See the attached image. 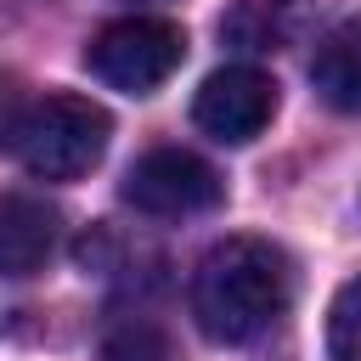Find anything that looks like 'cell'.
<instances>
[{"mask_svg": "<svg viewBox=\"0 0 361 361\" xmlns=\"http://www.w3.org/2000/svg\"><path fill=\"white\" fill-rule=\"evenodd\" d=\"M293 293L288 254L265 237H226L203 254L192 276V316L214 344H248L259 338Z\"/></svg>", "mask_w": 361, "mask_h": 361, "instance_id": "cell-1", "label": "cell"}, {"mask_svg": "<svg viewBox=\"0 0 361 361\" xmlns=\"http://www.w3.org/2000/svg\"><path fill=\"white\" fill-rule=\"evenodd\" d=\"M107 135H113L107 107L90 102V96H73V90H56V96L28 102V107L6 124L11 158H17L28 175H39V180H79L85 169L102 164Z\"/></svg>", "mask_w": 361, "mask_h": 361, "instance_id": "cell-2", "label": "cell"}, {"mask_svg": "<svg viewBox=\"0 0 361 361\" xmlns=\"http://www.w3.org/2000/svg\"><path fill=\"white\" fill-rule=\"evenodd\" d=\"M180 56H186V34L169 17H118L85 45V68L124 96H152L180 68Z\"/></svg>", "mask_w": 361, "mask_h": 361, "instance_id": "cell-3", "label": "cell"}, {"mask_svg": "<svg viewBox=\"0 0 361 361\" xmlns=\"http://www.w3.org/2000/svg\"><path fill=\"white\" fill-rule=\"evenodd\" d=\"M118 197H124L130 209H141V214L175 220V214H203V209H214V203L226 197V180L214 175V164H203V158L186 152V147H152V152H141V158L124 169Z\"/></svg>", "mask_w": 361, "mask_h": 361, "instance_id": "cell-4", "label": "cell"}, {"mask_svg": "<svg viewBox=\"0 0 361 361\" xmlns=\"http://www.w3.org/2000/svg\"><path fill=\"white\" fill-rule=\"evenodd\" d=\"M192 118L220 147H248L276 118V79L265 68H254V62H226L197 85Z\"/></svg>", "mask_w": 361, "mask_h": 361, "instance_id": "cell-5", "label": "cell"}, {"mask_svg": "<svg viewBox=\"0 0 361 361\" xmlns=\"http://www.w3.org/2000/svg\"><path fill=\"white\" fill-rule=\"evenodd\" d=\"M322 0H237L220 17V39L237 51H282L316 23Z\"/></svg>", "mask_w": 361, "mask_h": 361, "instance_id": "cell-6", "label": "cell"}, {"mask_svg": "<svg viewBox=\"0 0 361 361\" xmlns=\"http://www.w3.org/2000/svg\"><path fill=\"white\" fill-rule=\"evenodd\" d=\"M56 243V214L45 197L0 192V276H34Z\"/></svg>", "mask_w": 361, "mask_h": 361, "instance_id": "cell-7", "label": "cell"}, {"mask_svg": "<svg viewBox=\"0 0 361 361\" xmlns=\"http://www.w3.org/2000/svg\"><path fill=\"white\" fill-rule=\"evenodd\" d=\"M310 85L333 113H361V17L338 23L316 56H310Z\"/></svg>", "mask_w": 361, "mask_h": 361, "instance_id": "cell-8", "label": "cell"}, {"mask_svg": "<svg viewBox=\"0 0 361 361\" xmlns=\"http://www.w3.org/2000/svg\"><path fill=\"white\" fill-rule=\"evenodd\" d=\"M327 361H361V276H350L327 305Z\"/></svg>", "mask_w": 361, "mask_h": 361, "instance_id": "cell-9", "label": "cell"}, {"mask_svg": "<svg viewBox=\"0 0 361 361\" xmlns=\"http://www.w3.org/2000/svg\"><path fill=\"white\" fill-rule=\"evenodd\" d=\"M102 361H175V344L152 322H124L102 338Z\"/></svg>", "mask_w": 361, "mask_h": 361, "instance_id": "cell-10", "label": "cell"}]
</instances>
